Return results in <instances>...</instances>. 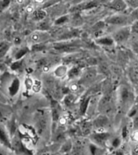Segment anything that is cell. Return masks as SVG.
<instances>
[{
  "mask_svg": "<svg viewBox=\"0 0 138 155\" xmlns=\"http://www.w3.org/2000/svg\"><path fill=\"white\" fill-rule=\"evenodd\" d=\"M118 100L119 105L127 111L133 107L132 103L133 102V92L132 90L125 85H121L118 89Z\"/></svg>",
  "mask_w": 138,
  "mask_h": 155,
  "instance_id": "cell-1",
  "label": "cell"
},
{
  "mask_svg": "<svg viewBox=\"0 0 138 155\" xmlns=\"http://www.w3.org/2000/svg\"><path fill=\"white\" fill-rule=\"evenodd\" d=\"M132 36L131 26L120 27L113 31L111 36L113 39L115 45H123L127 43Z\"/></svg>",
  "mask_w": 138,
  "mask_h": 155,
  "instance_id": "cell-2",
  "label": "cell"
},
{
  "mask_svg": "<svg viewBox=\"0 0 138 155\" xmlns=\"http://www.w3.org/2000/svg\"><path fill=\"white\" fill-rule=\"evenodd\" d=\"M90 138L91 143L104 148L111 140V133L109 132H94L90 134Z\"/></svg>",
  "mask_w": 138,
  "mask_h": 155,
  "instance_id": "cell-3",
  "label": "cell"
},
{
  "mask_svg": "<svg viewBox=\"0 0 138 155\" xmlns=\"http://www.w3.org/2000/svg\"><path fill=\"white\" fill-rule=\"evenodd\" d=\"M128 21V18L127 15L122 14V13H119V14L114 15L108 17L107 19H106V23L107 24H110V25H114V26H118V27H124L128 26L127 23Z\"/></svg>",
  "mask_w": 138,
  "mask_h": 155,
  "instance_id": "cell-4",
  "label": "cell"
},
{
  "mask_svg": "<svg viewBox=\"0 0 138 155\" xmlns=\"http://www.w3.org/2000/svg\"><path fill=\"white\" fill-rule=\"evenodd\" d=\"M110 122L108 118L105 115H100L97 116L92 123L93 128L95 129V132H107L106 128H107Z\"/></svg>",
  "mask_w": 138,
  "mask_h": 155,
  "instance_id": "cell-5",
  "label": "cell"
},
{
  "mask_svg": "<svg viewBox=\"0 0 138 155\" xmlns=\"http://www.w3.org/2000/svg\"><path fill=\"white\" fill-rule=\"evenodd\" d=\"M53 48L59 53H74L78 49V45L74 43L61 42V43L55 44L53 45Z\"/></svg>",
  "mask_w": 138,
  "mask_h": 155,
  "instance_id": "cell-6",
  "label": "cell"
},
{
  "mask_svg": "<svg viewBox=\"0 0 138 155\" xmlns=\"http://www.w3.org/2000/svg\"><path fill=\"white\" fill-rule=\"evenodd\" d=\"M12 149L18 155H31L32 153L27 149L19 138H15L12 143Z\"/></svg>",
  "mask_w": 138,
  "mask_h": 155,
  "instance_id": "cell-7",
  "label": "cell"
},
{
  "mask_svg": "<svg viewBox=\"0 0 138 155\" xmlns=\"http://www.w3.org/2000/svg\"><path fill=\"white\" fill-rule=\"evenodd\" d=\"M107 7L117 12H123L127 9L128 4L124 0H111L107 3Z\"/></svg>",
  "mask_w": 138,
  "mask_h": 155,
  "instance_id": "cell-8",
  "label": "cell"
},
{
  "mask_svg": "<svg viewBox=\"0 0 138 155\" xmlns=\"http://www.w3.org/2000/svg\"><path fill=\"white\" fill-rule=\"evenodd\" d=\"M19 89H20V81L18 78H15L12 81H10L8 87H7V91H8V94L10 96H15L18 94Z\"/></svg>",
  "mask_w": 138,
  "mask_h": 155,
  "instance_id": "cell-9",
  "label": "cell"
},
{
  "mask_svg": "<svg viewBox=\"0 0 138 155\" xmlns=\"http://www.w3.org/2000/svg\"><path fill=\"white\" fill-rule=\"evenodd\" d=\"M50 37L47 31H35L30 36V41L36 44L42 43L43 41L48 40Z\"/></svg>",
  "mask_w": 138,
  "mask_h": 155,
  "instance_id": "cell-10",
  "label": "cell"
},
{
  "mask_svg": "<svg viewBox=\"0 0 138 155\" xmlns=\"http://www.w3.org/2000/svg\"><path fill=\"white\" fill-rule=\"evenodd\" d=\"M94 43L97 44L98 45L103 46V47H111L115 45L113 39L111 36H101L97 37L94 40Z\"/></svg>",
  "mask_w": 138,
  "mask_h": 155,
  "instance_id": "cell-11",
  "label": "cell"
},
{
  "mask_svg": "<svg viewBox=\"0 0 138 155\" xmlns=\"http://www.w3.org/2000/svg\"><path fill=\"white\" fill-rule=\"evenodd\" d=\"M90 153L91 155H105L106 150L104 148H102L94 143H90L89 145Z\"/></svg>",
  "mask_w": 138,
  "mask_h": 155,
  "instance_id": "cell-12",
  "label": "cell"
},
{
  "mask_svg": "<svg viewBox=\"0 0 138 155\" xmlns=\"http://www.w3.org/2000/svg\"><path fill=\"white\" fill-rule=\"evenodd\" d=\"M0 142L9 149H12V142L10 141L8 134L2 128H0Z\"/></svg>",
  "mask_w": 138,
  "mask_h": 155,
  "instance_id": "cell-13",
  "label": "cell"
},
{
  "mask_svg": "<svg viewBox=\"0 0 138 155\" xmlns=\"http://www.w3.org/2000/svg\"><path fill=\"white\" fill-rule=\"evenodd\" d=\"M82 74V69L80 66H73L71 69L68 70L67 77L70 79L77 78Z\"/></svg>",
  "mask_w": 138,
  "mask_h": 155,
  "instance_id": "cell-14",
  "label": "cell"
},
{
  "mask_svg": "<svg viewBox=\"0 0 138 155\" xmlns=\"http://www.w3.org/2000/svg\"><path fill=\"white\" fill-rule=\"evenodd\" d=\"M90 96L83 98L81 100L79 105V111L81 115H84L87 112V108H88V106H89L90 104Z\"/></svg>",
  "mask_w": 138,
  "mask_h": 155,
  "instance_id": "cell-15",
  "label": "cell"
},
{
  "mask_svg": "<svg viewBox=\"0 0 138 155\" xmlns=\"http://www.w3.org/2000/svg\"><path fill=\"white\" fill-rule=\"evenodd\" d=\"M68 70H69L65 65H59L54 70V74H55V76H57L58 78H63L67 75Z\"/></svg>",
  "mask_w": 138,
  "mask_h": 155,
  "instance_id": "cell-16",
  "label": "cell"
},
{
  "mask_svg": "<svg viewBox=\"0 0 138 155\" xmlns=\"http://www.w3.org/2000/svg\"><path fill=\"white\" fill-rule=\"evenodd\" d=\"M10 46L11 45H10L8 42L3 41V42L0 43V58H3L7 54V53L9 50Z\"/></svg>",
  "mask_w": 138,
  "mask_h": 155,
  "instance_id": "cell-17",
  "label": "cell"
},
{
  "mask_svg": "<svg viewBox=\"0 0 138 155\" xmlns=\"http://www.w3.org/2000/svg\"><path fill=\"white\" fill-rule=\"evenodd\" d=\"M33 19L35 20H43L46 16V12L44 10H38V11H36V12H33Z\"/></svg>",
  "mask_w": 138,
  "mask_h": 155,
  "instance_id": "cell-18",
  "label": "cell"
},
{
  "mask_svg": "<svg viewBox=\"0 0 138 155\" xmlns=\"http://www.w3.org/2000/svg\"><path fill=\"white\" fill-rule=\"evenodd\" d=\"M110 144H111V146L112 149L114 150H116V149H119V147L121 145V141H122V137H121V136H117V137H113L112 140H110Z\"/></svg>",
  "mask_w": 138,
  "mask_h": 155,
  "instance_id": "cell-19",
  "label": "cell"
},
{
  "mask_svg": "<svg viewBox=\"0 0 138 155\" xmlns=\"http://www.w3.org/2000/svg\"><path fill=\"white\" fill-rule=\"evenodd\" d=\"M28 51L29 49L28 48H21L20 49H19V50L15 53V61L23 59V58H24V56L28 53Z\"/></svg>",
  "mask_w": 138,
  "mask_h": 155,
  "instance_id": "cell-20",
  "label": "cell"
},
{
  "mask_svg": "<svg viewBox=\"0 0 138 155\" xmlns=\"http://www.w3.org/2000/svg\"><path fill=\"white\" fill-rule=\"evenodd\" d=\"M131 45V48H132V50L134 52V53H137L138 54V36L137 37H136V38H133L132 40L130 43Z\"/></svg>",
  "mask_w": 138,
  "mask_h": 155,
  "instance_id": "cell-21",
  "label": "cell"
},
{
  "mask_svg": "<svg viewBox=\"0 0 138 155\" xmlns=\"http://www.w3.org/2000/svg\"><path fill=\"white\" fill-rule=\"evenodd\" d=\"M45 48V45L42 43L35 44L33 45H31V51L32 52H41Z\"/></svg>",
  "mask_w": 138,
  "mask_h": 155,
  "instance_id": "cell-22",
  "label": "cell"
},
{
  "mask_svg": "<svg viewBox=\"0 0 138 155\" xmlns=\"http://www.w3.org/2000/svg\"><path fill=\"white\" fill-rule=\"evenodd\" d=\"M22 64H23V59H20V60L15 61V62H13L11 65V69L12 70H19L20 68L22 67Z\"/></svg>",
  "mask_w": 138,
  "mask_h": 155,
  "instance_id": "cell-23",
  "label": "cell"
},
{
  "mask_svg": "<svg viewBox=\"0 0 138 155\" xmlns=\"http://www.w3.org/2000/svg\"><path fill=\"white\" fill-rule=\"evenodd\" d=\"M66 21H68V16L67 15H63V16L59 17L58 19H56L54 24H56V25H59V24H64V23H65Z\"/></svg>",
  "mask_w": 138,
  "mask_h": 155,
  "instance_id": "cell-24",
  "label": "cell"
},
{
  "mask_svg": "<svg viewBox=\"0 0 138 155\" xmlns=\"http://www.w3.org/2000/svg\"><path fill=\"white\" fill-rule=\"evenodd\" d=\"M16 129V126H15V124L13 120H12L8 124V131H9L10 134L13 135L15 133V131Z\"/></svg>",
  "mask_w": 138,
  "mask_h": 155,
  "instance_id": "cell-25",
  "label": "cell"
},
{
  "mask_svg": "<svg viewBox=\"0 0 138 155\" xmlns=\"http://www.w3.org/2000/svg\"><path fill=\"white\" fill-rule=\"evenodd\" d=\"M71 146H72V145H71L69 141H67V142L64 145V146H63L62 151L63 152H67V151H69V150L71 149Z\"/></svg>",
  "mask_w": 138,
  "mask_h": 155,
  "instance_id": "cell-26",
  "label": "cell"
},
{
  "mask_svg": "<svg viewBox=\"0 0 138 155\" xmlns=\"http://www.w3.org/2000/svg\"><path fill=\"white\" fill-rule=\"evenodd\" d=\"M36 2H39V3H41V2H43L44 0H34Z\"/></svg>",
  "mask_w": 138,
  "mask_h": 155,
  "instance_id": "cell-27",
  "label": "cell"
},
{
  "mask_svg": "<svg viewBox=\"0 0 138 155\" xmlns=\"http://www.w3.org/2000/svg\"><path fill=\"white\" fill-rule=\"evenodd\" d=\"M25 0H17V2H19V3H23Z\"/></svg>",
  "mask_w": 138,
  "mask_h": 155,
  "instance_id": "cell-28",
  "label": "cell"
},
{
  "mask_svg": "<svg viewBox=\"0 0 138 155\" xmlns=\"http://www.w3.org/2000/svg\"><path fill=\"white\" fill-rule=\"evenodd\" d=\"M0 155H6V154H5L3 151H2V150H0Z\"/></svg>",
  "mask_w": 138,
  "mask_h": 155,
  "instance_id": "cell-29",
  "label": "cell"
},
{
  "mask_svg": "<svg viewBox=\"0 0 138 155\" xmlns=\"http://www.w3.org/2000/svg\"><path fill=\"white\" fill-rule=\"evenodd\" d=\"M67 1H70V0H67Z\"/></svg>",
  "mask_w": 138,
  "mask_h": 155,
  "instance_id": "cell-30",
  "label": "cell"
}]
</instances>
